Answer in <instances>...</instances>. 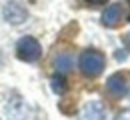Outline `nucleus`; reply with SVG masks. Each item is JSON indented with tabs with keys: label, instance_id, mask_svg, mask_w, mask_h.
Segmentation results:
<instances>
[{
	"label": "nucleus",
	"instance_id": "nucleus-1",
	"mask_svg": "<svg viewBox=\"0 0 130 120\" xmlns=\"http://www.w3.org/2000/svg\"><path fill=\"white\" fill-rule=\"evenodd\" d=\"M80 70L88 78L100 76L104 70V56L98 50H84L80 56Z\"/></svg>",
	"mask_w": 130,
	"mask_h": 120
},
{
	"label": "nucleus",
	"instance_id": "nucleus-2",
	"mask_svg": "<svg viewBox=\"0 0 130 120\" xmlns=\"http://www.w3.org/2000/svg\"><path fill=\"white\" fill-rule=\"evenodd\" d=\"M16 56L20 60H24V62H36L42 56V46H40V42L36 38L24 36L16 44Z\"/></svg>",
	"mask_w": 130,
	"mask_h": 120
},
{
	"label": "nucleus",
	"instance_id": "nucleus-3",
	"mask_svg": "<svg viewBox=\"0 0 130 120\" xmlns=\"http://www.w3.org/2000/svg\"><path fill=\"white\" fill-rule=\"evenodd\" d=\"M2 16H4V20H6L8 24L18 26V24H22V22L28 18V10H26V6L20 4L18 0H12V2L4 4V8H2Z\"/></svg>",
	"mask_w": 130,
	"mask_h": 120
},
{
	"label": "nucleus",
	"instance_id": "nucleus-4",
	"mask_svg": "<svg viewBox=\"0 0 130 120\" xmlns=\"http://www.w3.org/2000/svg\"><path fill=\"white\" fill-rule=\"evenodd\" d=\"M106 116V110H104V104L98 102V100H90L82 108L78 120H104Z\"/></svg>",
	"mask_w": 130,
	"mask_h": 120
},
{
	"label": "nucleus",
	"instance_id": "nucleus-5",
	"mask_svg": "<svg viewBox=\"0 0 130 120\" xmlns=\"http://www.w3.org/2000/svg\"><path fill=\"white\" fill-rule=\"evenodd\" d=\"M106 88H108V92L114 98H122L126 94V78H124V74H120V72L112 74L106 80Z\"/></svg>",
	"mask_w": 130,
	"mask_h": 120
},
{
	"label": "nucleus",
	"instance_id": "nucleus-6",
	"mask_svg": "<svg viewBox=\"0 0 130 120\" xmlns=\"http://www.w3.org/2000/svg\"><path fill=\"white\" fill-rule=\"evenodd\" d=\"M120 20H122V6L120 4H110L102 14V24L106 28H116L120 24Z\"/></svg>",
	"mask_w": 130,
	"mask_h": 120
},
{
	"label": "nucleus",
	"instance_id": "nucleus-7",
	"mask_svg": "<svg viewBox=\"0 0 130 120\" xmlns=\"http://www.w3.org/2000/svg\"><path fill=\"white\" fill-rule=\"evenodd\" d=\"M54 68H56V72L58 74H66V72H70V70L74 68V56L70 54V52H58L56 56H54Z\"/></svg>",
	"mask_w": 130,
	"mask_h": 120
},
{
	"label": "nucleus",
	"instance_id": "nucleus-8",
	"mask_svg": "<svg viewBox=\"0 0 130 120\" xmlns=\"http://www.w3.org/2000/svg\"><path fill=\"white\" fill-rule=\"evenodd\" d=\"M6 112L10 114V118H12V120H22L24 116H26V106H24V102H22L20 98H14V100L8 102Z\"/></svg>",
	"mask_w": 130,
	"mask_h": 120
},
{
	"label": "nucleus",
	"instance_id": "nucleus-9",
	"mask_svg": "<svg viewBox=\"0 0 130 120\" xmlns=\"http://www.w3.org/2000/svg\"><path fill=\"white\" fill-rule=\"evenodd\" d=\"M50 84H52V90H54L56 94H64L66 92V82H64V78H62V74L54 76V78L50 80Z\"/></svg>",
	"mask_w": 130,
	"mask_h": 120
},
{
	"label": "nucleus",
	"instance_id": "nucleus-10",
	"mask_svg": "<svg viewBox=\"0 0 130 120\" xmlns=\"http://www.w3.org/2000/svg\"><path fill=\"white\" fill-rule=\"evenodd\" d=\"M114 120H130V108H124V110H122Z\"/></svg>",
	"mask_w": 130,
	"mask_h": 120
},
{
	"label": "nucleus",
	"instance_id": "nucleus-11",
	"mask_svg": "<svg viewBox=\"0 0 130 120\" xmlns=\"http://www.w3.org/2000/svg\"><path fill=\"white\" fill-rule=\"evenodd\" d=\"M84 2H88V4H92V6H102V4H106L108 0H84Z\"/></svg>",
	"mask_w": 130,
	"mask_h": 120
},
{
	"label": "nucleus",
	"instance_id": "nucleus-12",
	"mask_svg": "<svg viewBox=\"0 0 130 120\" xmlns=\"http://www.w3.org/2000/svg\"><path fill=\"white\" fill-rule=\"evenodd\" d=\"M126 44H128V48H130V34L126 36Z\"/></svg>",
	"mask_w": 130,
	"mask_h": 120
},
{
	"label": "nucleus",
	"instance_id": "nucleus-13",
	"mask_svg": "<svg viewBox=\"0 0 130 120\" xmlns=\"http://www.w3.org/2000/svg\"><path fill=\"white\" fill-rule=\"evenodd\" d=\"M2 62H4V58H2V52H0V66H2Z\"/></svg>",
	"mask_w": 130,
	"mask_h": 120
},
{
	"label": "nucleus",
	"instance_id": "nucleus-14",
	"mask_svg": "<svg viewBox=\"0 0 130 120\" xmlns=\"http://www.w3.org/2000/svg\"><path fill=\"white\" fill-rule=\"evenodd\" d=\"M128 4H130V0H128Z\"/></svg>",
	"mask_w": 130,
	"mask_h": 120
}]
</instances>
